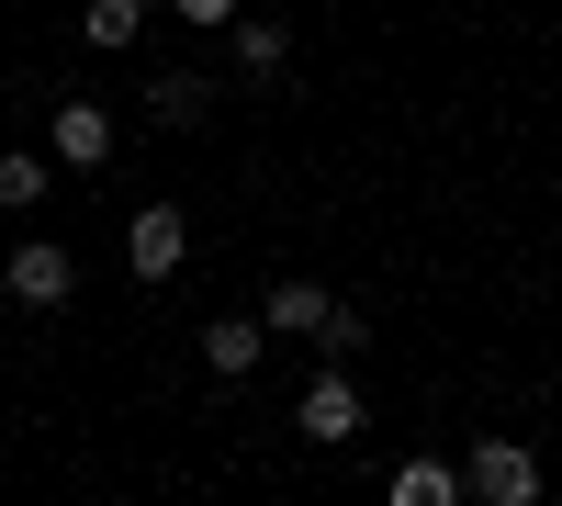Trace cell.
Returning <instances> with one entry per match:
<instances>
[{"instance_id":"30bf717a","label":"cell","mask_w":562,"mask_h":506,"mask_svg":"<svg viewBox=\"0 0 562 506\" xmlns=\"http://www.w3.org/2000/svg\"><path fill=\"white\" fill-rule=\"evenodd\" d=\"M259 349H270V315H214V327H203L214 383H248V372H259Z\"/></svg>"},{"instance_id":"ba28073f","label":"cell","mask_w":562,"mask_h":506,"mask_svg":"<svg viewBox=\"0 0 562 506\" xmlns=\"http://www.w3.org/2000/svg\"><path fill=\"white\" fill-rule=\"evenodd\" d=\"M214 79H225V68H158V79H147V124L192 135V124L214 113Z\"/></svg>"},{"instance_id":"6da1fadb","label":"cell","mask_w":562,"mask_h":506,"mask_svg":"<svg viewBox=\"0 0 562 506\" xmlns=\"http://www.w3.org/2000/svg\"><path fill=\"white\" fill-rule=\"evenodd\" d=\"M360 417H371V405H360V383H349V360H315V383H304V405H293V428H304L315 450H349Z\"/></svg>"},{"instance_id":"8fae6325","label":"cell","mask_w":562,"mask_h":506,"mask_svg":"<svg viewBox=\"0 0 562 506\" xmlns=\"http://www.w3.org/2000/svg\"><path fill=\"white\" fill-rule=\"evenodd\" d=\"M79 45H90V57H124V45H147V0H90V12H79Z\"/></svg>"},{"instance_id":"7a4b0ae2","label":"cell","mask_w":562,"mask_h":506,"mask_svg":"<svg viewBox=\"0 0 562 506\" xmlns=\"http://www.w3.org/2000/svg\"><path fill=\"white\" fill-rule=\"evenodd\" d=\"M461 473H473V495H484V506H540V450H529V439H495V428H484Z\"/></svg>"},{"instance_id":"277c9868","label":"cell","mask_w":562,"mask_h":506,"mask_svg":"<svg viewBox=\"0 0 562 506\" xmlns=\"http://www.w3.org/2000/svg\"><path fill=\"white\" fill-rule=\"evenodd\" d=\"M180 259H192V214H180V203H147L124 225V270H135V282H169Z\"/></svg>"},{"instance_id":"5b68a950","label":"cell","mask_w":562,"mask_h":506,"mask_svg":"<svg viewBox=\"0 0 562 506\" xmlns=\"http://www.w3.org/2000/svg\"><path fill=\"white\" fill-rule=\"evenodd\" d=\"M225 68H237L248 90H281V79H293V34L259 23V12H237V23H225Z\"/></svg>"},{"instance_id":"4fadbf2b","label":"cell","mask_w":562,"mask_h":506,"mask_svg":"<svg viewBox=\"0 0 562 506\" xmlns=\"http://www.w3.org/2000/svg\"><path fill=\"white\" fill-rule=\"evenodd\" d=\"M360 349H371V315H360V304H338V315L315 327V360H360Z\"/></svg>"},{"instance_id":"3957f363","label":"cell","mask_w":562,"mask_h":506,"mask_svg":"<svg viewBox=\"0 0 562 506\" xmlns=\"http://www.w3.org/2000/svg\"><path fill=\"white\" fill-rule=\"evenodd\" d=\"M0 293H12V304H34V315H45V304H68V293H79V259H68L57 237H23L12 259H0Z\"/></svg>"},{"instance_id":"5bb4252c","label":"cell","mask_w":562,"mask_h":506,"mask_svg":"<svg viewBox=\"0 0 562 506\" xmlns=\"http://www.w3.org/2000/svg\"><path fill=\"white\" fill-rule=\"evenodd\" d=\"M169 12H180V23H192V34H225V23H237V12H248V0H169Z\"/></svg>"},{"instance_id":"52a82bcc","label":"cell","mask_w":562,"mask_h":506,"mask_svg":"<svg viewBox=\"0 0 562 506\" xmlns=\"http://www.w3.org/2000/svg\"><path fill=\"white\" fill-rule=\"evenodd\" d=\"M259 315H270V338H315L326 315H338V293H326L315 270H281V282L259 293Z\"/></svg>"},{"instance_id":"7c38bea8","label":"cell","mask_w":562,"mask_h":506,"mask_svg":"<svg viewBox=\"0 0 562 506\" xmlns=\"http://www.w3.org/2000/svg\"><path fill=\"white\" fill-rule=\"evenodd\" d=\"M45 169H57V147H0V203L34 214L45 203Z\"/></svg>"},{"instance_id":"9c48e42d","label":"cell","mask_w":562,"mask_h":506,"mask_svg":"<svg viewBox=\"0 0 562 506\" xmlns=\"http://www.w3.org/2000/svg\"><path fill=\"white\" fill-rule=\"evenodd\" d=\"M383 495H394V506H461V495H473V473L439 462V450H416V462H394V473H383Z\"/></svg>"},{"instance_id":"8992f818","label":"cell","mask_w":562,"mask_h":506,"mask_svg":"<svg viewBox=\"0 0 562 506\" xmlns=\"http://www.w3.org/2000/svg\"><path fill=\"white\" fill-rule=\"evenodd\" d=\"M45 147H57V169H102V158L124 147V124H113L102 102H57V124H45Z\"/></svg>"}]
</instances>
